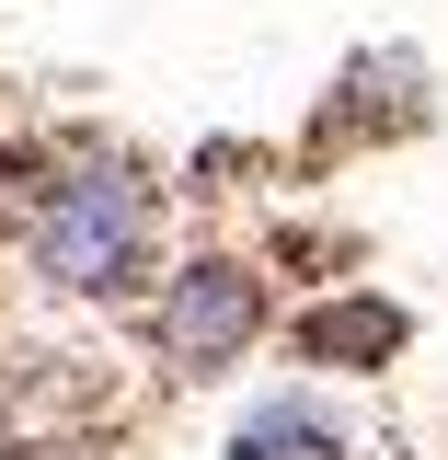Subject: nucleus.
I'll return each mask as SVG.
<instances>
[{"instance_id": "nucleus-1", "label": "nucleus", "mask_w": 448, "mask_h": 460, "mask_svg": "<svg viewBox=\"0 0 448 460\" xmlns=\"http://www.w3.org/2000/svg\"><path fill=\"white\" fill-rule=\"evenodd\" d=\"M0 208L23 230V265L57 299H138L162 265V184L127 150H35L0 162Z\"/></svg>"}, {"instance_id": "nucleus-2", "label": "nucleus", "mask_w": 448, "mask_h": 460, "mask_svg": "<svg viewBox=\"0 0 448 460\" xmlns=\"http://www.w3.org/2000/svg\"><path fill=\"white\" fill-rule=\"evenodd\" d=\"M150 345H162V368H184V380L242 368V357L265 345V277H253L242 253H196V265H172L162 299H150Z\"/></svg>"}, {"instance_id": "nucleus-3", "label": "nucleus", "mask_w": 448, "mask_h": 460, "mask_svg": "<svg viewBox=\"0 0 448 460\" xmlns=\"http://www.w3.org/2000/svg\"><path fill=\"white\" fill-rule=\"evenodd\" d=\"M230 460H345V414L322 392H265L230 426Z\"/></svg>"}, {"instance_id": "nucleus-4", "label": "nucleus", "mask_w": 448, "mask_h": 460, "mask_svg": "<svg viewBox=\"0 0 448 460\" xmlns=\"http://www.w3.org/2000/svg\"><path fill=\"white\" fill-rule=\"evenodd\" d=\"M391 345H402V311H391V299H334V311L299 323V357H311V368H380Z\"/></svg>"}]
</instances>
